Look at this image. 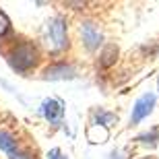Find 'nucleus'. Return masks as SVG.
<instances>
[{"instance_id":"nucleus-1","label":"nucleus","mask_w":159,"mask_h":159,"mask_svg":"<svg viewBox=\"0 0 159 159\" xmlns=\"http://www.w3.org/2000/svg\"><path fill=\"white\" fill-rule=\"evenodd\" d=\"M46 48L50 52L58 54L68 48V35H66V21L64 17H54L48 23V33H46Z\"/></svg>"},{"instance_id":"nucleus-2","label":"nucleus","mask_w":159,"mask_h":159,"mask_svg":"<svg viewBox=\"0 0 159 159\" xmlns=\"http://www.w3.org/2000/svg\"><path fill=\"white\" fill-rule=\"evenodd\" d=\"M8 62L15 70L19 72H27L29 68H33L37 62V50L35 46H31L27 41L19 43V46L12 48V52L8 54Z\"/></svg>"},{"instance_id":"nucleus-3","label":"nucleus","mask_w":159,"mask_h":159,"mask_svg":"<svg viewBox=\"0 0 159 159\" xmlns=\"http://www.w3.org/2000/svg\"><path fill=\"white\" fill-rule=\"evenodd\" d=\"M0 151L8 159H31V155L27 151H23L19 147L17 139L11 132H4V130H0Z\"/></svg>"},{"instance_id":"nucleus-4","label":"nucleus","mask_w":159,"mask_h":159,"mask_svg":"<svg viewBox=\"0 0 159 159\" xmlns=\"http://www.w3.org/2000/svg\"><path fill=\"white\" fill-rule=\"evenodd\" d=\"M155 107V95L153 93H145L134 101L132 114H130V124H139L141 120H145Z\"/></svg>"},{"instance_id":"nucleus-5","label":"nucleus","mask_w":159,"mask_h":159,"mask_svg":"<svg viewBox=\"0 0 159 159\" xmlns=\"http://www.w3.org/2000/svg\"><path fill=\"white\" fill-rule=\"evenodd\" d=\"M81 37H83V43L87 50H97V48L103 43V35L101 31L97 29V25L87 21V23L81 25Z\"/></svg>"},{"instance_id":"nucleus-6","label":"nucleus","mask_w":159,"mask_h":159,"mask_svg":"<svg viewBox=\"0 0 159 159\" xmlns=\"http://www.w3.org/2000/svg\"><path fill=\"white\" fill-rule=\"evenodd\" d=\"M41 114H43V118L50 124L60 126V124H62V118H64V106H62V101H58V99H46L41 103Z\"/></svg>"},{"instance_id":"nucleus-7","label":"nucleus","mask_w":159,"mask_h":159,"mask_svg":"<svg viewBox=\"0 0 159 159\" xmlns=\"http://www.w3.org/2000/svg\"><path fill=\"white\" fill-rule=\"evenodd\" d=\"M77 77V70H75V66L70 64H52L48 66L46 70H43V79L46 81H70V79Z\"/></svg>"},{"instance_id":"nucleus-8","label":"nucleus","mask_w":159,"mask_h":159,"mask_svg":"<svg viewBox=\"0 0 159 159\" xmlns=\"http://www.w3.org/2000/svg\"><path fill=\"white\" fill-rule=\"evenodd\" d=\"M107 126H101V124H91L87 130V139L91 143H106L107 141Z\"/></svg>"},{"instance_id":"nucleus-9","label":"nucleus","mask_w":159,"mask_h":159,"mask_svg":"<svg viewBox=\"0 0 159 159\" xmlns=\"http://www.w3.org/2000/svg\"><path fill=\"white\" fill-rule=\"evenodd\" d=\"M116 56H118V48H116V46H107L106 50H103V54H101L99 64L103 66V68H107V66H112L114 62H116Z\"/></svg>"},{"instance_id":"nucleus-10","label":"nucleus","mask_w":159,"mask_h":159,"mask_svg":"<svg viewBox=\"0 0 159 159\" xmlns=\"http://www.w3.org/2000/svg\"><path fill=\"white\" fill-rule=\"evenodd\" d=\"M95 118L99 120L101 126H110L112 122H116V120H118L114 114H107V112H97V114H95Z\"/></svg>"},{"instance_id":"nucleus-11","label":"nucleus","mask_w":159,"mask_h":159,"mask_svg":"<svg viewBox=\"0 0 159 159\" xmlns=\"http://www.w3.org/2000/svg\"><path fill=\"white\" fill-rule=\"evenodd\" d=\"M159 139V130H153V132H147V134H141L139 141L141 143H147V145H155V141Z\"/></svg>"},{"instance_id":"nucleus-12","label":"nucleus","mask_w":159,"mask_h":159,"mask_svg":"<svg viewBox=\"0 0 159 159\" xmlns=\"http://www.w3.org/2000/svg\"><path fill=\"white\" fill-rule=\"evenodd\" d=\"M8 29H11V21H8V17H6L4 12L0 11V35H4Z\"/></svg>"},{"instance_id":"nucleus-13","label":"nucleus","mask_w":159,"mask_h":159,"mask_svg":"<svg viewBox=\"0 0 159 159\" xmlns=\"http://www.w3.org/2000/svg\"><path fill=\"white\" fill-rule=\"evenodd\" d=\"M48 157H50V159H66L64 155H62V151H60V149H52Z\"/></svg>"},{"instance_id":"nucleus-14","label":"nucleus","mask_w":159,"mask_h":159,"mask_svg":"<svg viewBox=\"0 0 159 159\" xmlns=\"http://www.w3.org/2000/svg\"><path fill=\"white\" fill-rule=\"evenodd\" d=\"M155 54H157V56H159V43H157V48H155Z\"/></svg>"}]
</instances>
